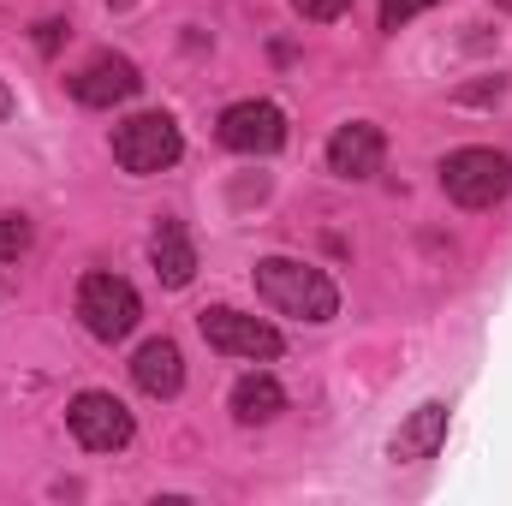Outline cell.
Masks as SVG:
<instances>
[{"mask_svg":"<svg viewBox=\"0 0 512 506\" xmlns=\"http://www.w3.org/2000/svg\"><path fill=\"white\" fill-rule=\"evenodd\" d=\"M197 328H203V340H209L221 358H251V364L280 358V328L262 322V316L233 310V304H209V310L197 316Z\"/></svg>","mask_w":512,"mask_h":506,"instance_id":"cell-4","label":"cell"},{"mask_svg":"<svg viewBox=\"0 0 512 506\" xmlns=\"http://www.w3.org/2000/svg\"><path fill=\"white\" fill-rule=\"evenodd\" d=\"M179 126L167 120V114H131L126 126H114V161L137 173V179H149V173H161V167H173L179 161Z\"/></svg>","mask_w":512,"mask_h":506,"instance_id":"cell-5","label":"cell"},{"mask_svg":"<svg viewBox=\"0 0 512 506\" xmlns=\"http://www.w3.org/2000/svg\"><path fill=\"white\" fill-rule=\"evenodd\" d=\"M495 6H501V12H512V0H495Z\"/></svg>","mask_w":512,"mask_h":506,"instance_id":"cell-19","label":"cell"},{"mask_svg":"<svg viewBox=\"0 0 512 506\" xmlns=\"http://www.w3.org/2000/svg\"><path fill=\"white\" fill-rule=\"evenodd\" d=\"M36 30H42V36H36V42H42V54H54V42H60V30H66V24H60V18H42Z\"/></svg>","mask_w":512,"mask_h":506,"instance_id":"cell-17","label":"cell"},{"mask_svg":"<svg viewBox=\"0 0 512 506\" xmlns=\"http://www.w3.org/2000/svg\"><path fill=\"white\" fill-rule=\"evenodd\" d=\"M66 423H72L78 447H90V453H120V447H131V435H137L131 411L114 393H102V387L78 393V399L66 405Z\"/></svg>","mask_w":512,"mask_h":506,"instance_id":"cell-6","label":"cell"},{"mask_svg":"<svg viewBox=\"0 0 512 506\" xmlns=\"http://www.w3.org/2000/svg\"><path fill=\"white\" fill-rule=\"evenodd\" d=\"M149 262H155V274H161L167 286H191V274H197V251H191V239H185L179 221H161V227H155V239H149Z\"/></svg>","mask_w":512,"mask_h":506,"instance_id":"cell-12","label":"cell"},{"mask_svg":"<svg viewBox=\"0 0 512 506\" xmlns=\"http://www.w3.org/2000/svg\"><path fill=\"white\" fill-rule=\"evenodd\" d=\"M441 441H447V405L429 399V405H417V411L405 417V429L393 435V459H405V465H411V459H429Z\"/></svg>","mask_w":512,"mask_h":506,"instance_id":"cell-11","label":"cell"},{"mask_svg":"<svg viewBox=\"0 0 512 506\" xmlns=\"http://www.w3.org/2000/svg\"><path fill=\"white\" fill-rule=\"evenodd\" d=\"M215 137L239 155H274L286 143V114L274 102H233L221 120H215Z\"/></svg>","mask_w":512,"mask_h":506,"instance_id":"cell-8","label":"cell"},{"mask_svg":"<svg viewBox=\"0 0 512 506\" xmlns=\"http://www.w3.org/2000/svg\"><path fill=\"white\" fill-rule=\"evenodd\" d=\"M256 292H262L268 310L298 316V322H334V310H340L334 280L322 268L298 262V256H262L256 262Z\"/></svg>","mask_w":512,"mask_h":506,"instance_id":"cell-1","label":"cell"},{"mask_svg":"<svg viewBox=\"0 0 512 506\" xmlns=\"http://www.w3.org/2000/svg\"><path fill=\"white\" fill-rule=\"evenodd\" d=\"M66 90H72L84 108H120V102H131V96L143 90V72L131 66L126 54H96V60H84V66L66 78Z\"/></svg>","mask_w":512,"mask_h":506,"instance_id":"cell-7","label":"cell"},{"mask_svg":"<svg viewBox=\"0 0 512 506\" xmlns=\"http://www.w3.org/2000/svg\"><path fill=\"white\" fill-rule=\"evenodd\" d=\"M131 381L149 393V399H173L185 387V358L173 340H143L137 358H131Z\"/></svg>","mask_w":512,"mask_h":506,"instance_id":"cell-10","label":"cell"},{"mask_svg":"<svg viewBox=\"0 0 512 506\" xmlns=\"http://www.w3.org/2000/svg\"><path fill=\"white\" fill-rule=\"evenodd\" d=\"M6 114H12V90L0 84V120H6Z\"/></svg>","mask_w":512,"mask_h":506,"instance_id":"cell-18","label":"cell"},{"mask_svg":"<svg viewBox=\"0 0 512 506\" xmlns=\"http://www.w3.org/2000/svg\"><path fill=\"white\" fill-rule=\"evenodd\" d=\"M137 316H143V298H137V286L120 280V274H84L78 280V322L96 334V340H126L131 328H137Z\"/></svg>","mask_w":512,"mask_h":506,"instance_id":"cell-3","label":"cell"},{"mask_svg":"<svg viewBox=\"0 0 512 506\" xmlns=\"http://www.w3.org/2000/svg\"><path fill=\"white\" fill-rule=\"evenodd\" d=\"M346 6H352V0H292V12H298V18H310V24H334Z\"/></svg>","mask_w":512,"mask_h":506,"instance_id":"cell-16","label":"cell"},{"mask_svg":"<svg viewBox=\"0 0 512 506\" xmlns=\"http://www.w3.org/2000/svg\"><path fill=\"white\" fill-rule=\"evenodd\" d=\"M441 191H447L459 209H495V203H507L512 197V155L483 149V143L453 149V155L441 161Z\"/></svg>","mask_w":512,"mask_h":506,"instance_id":"cell-2","label":"cell"},{"mask_svg":"<svg viewBox=\"0 0 512 506\" xmlns=\"http://www.w3.org/2000/svg\"><path fill=\"white\" fill-rule=\"evenodd\" d=\"M24 251H30V221L12 215V209H0V262H18Z\"/></svg>","mask_w":512,"mask_h":506,"instance_id":"cell-14","label":"cell"},{"mask_svg":"<svg viewBox=\"0 0 512 506\" xmlns=\"http://www.w3.org/2000/svg\"><path fill=\"white\" fill-rule=\"evenodd\" d=\"M382 131L370 126V120H352V126H340L328 137V173H340V179H370V173H382Z\"/></svg>","mask_w":512,"mask_h":506,"instance_id":"cell-9","label":"cell"},{"mask_svg":"<svg viewBox=\"0 0 512 506\" xmlns=\"http://www.w3.org/2000/svg\"><path fill=\"white\" fill-rule=\"evenodd\" d=\"M280 411H286V393H280L274 376H245L233 387V417L239 423H274Z\"/></svg>","mask_w":512,"mask_h":506,"instance_id":"cell-13","label":"cell"},{"mask_svg":"<svg viewBox=\"0 0 512 506\" xmlns=\"http://www.w3.org/2000/svg\"><path fill=\"white\" fill-rule=\"evenodd\" d=\"M429 6H441V0H382V30L411 24V18H417V12H429Z\"/></svg>","mask_w":512,"mask_h":506,"instance_id":"cell-15","label":"cell"}]
</instances>
